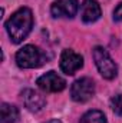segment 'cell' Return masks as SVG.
Masks as SVG:
<instances>
[{"mask_svg":"<svg viewBox=\"0 0 122 123\" xmlns=\"http://www.w3.org/2000/svg\"><path fill=\"white\" fill-rule=\"evenodd\" d=\"M6 30L12 40V43H22L32 31L33 27V13L29 7H22L16 10L10 19L6 22Z\"/></svg>","mask_w":122,"mask_h":123,"instance_id":"1","label":"cell"},{"mask_svg":"<svg viewBox=\"0 0 122 123\" xmlns=\"http://www.w3.org/2000/svg\"><path fill=\"white\" fill-rule=\"evenodd\" d=\"M47 60H49L47 55L42 49H39L33 44L23 46L16 53V63L22 69H37V67L43 66L45 63H47Z\"/></svg>","mask_w":122,"mask_h":123,"instance_id":"2","label":"cell"},{"mask_svg":"<svg viewBox=\"0 0 122 123\" xmlns=\"http://www.w3.org/2000/svg\"><path fill=\"white\" fill-rule=\"evenodd\" d=\"M92 56H93L95 64L98 67V72L101 73V76L103 79L112 80V79L116 77L118 67H116L115 62L112 60V57L109 56V53H108L106 49H103L102 46H96L92 50Z\"/></svg>","mask_w":122,"mask_h":123,"instance_id":"3","label":"cell"},{"mask_svg":"<svg viewBox=\"0 0 122 123\" xmlns=\"http://www.w3.org/2000/svg\"><path fill=\"white\" fill-rule=\"evenodd\" d=\"M95 94V83L91 77H81L72 83L70 97L78 103H85L91 100Z\"/></svg>","mask_w":122,"mask_h":123,"instance_id":"4","label":"cell"},{"mask_svg":"<svg viewBox=\"0 0 122 123\" xmlns=\"http://www.w3.org/2000/svg\"><path fill=\"white\" fill-rule=\"evenodd\" d=\"M59 66H61V70L65 74L72 76L79 69H82V66H83V57L79 53H76L75 50L66 49V50L62 52V55H61Z\"/></svg>","mask_w":122,"mask_h":123,"instance_id":"5","label":"cell"},{"mask_svg":"<svg viewBox=\"0 0 122 123\" xmlns=\"http://www.w3.org/2000/svg\"><path fill=\"white\" fill-rule=\"evenodd\" d=\"M36 85L39 86V89H42L43 92H49V93H56V92H62L66 87V82L65 79L61 77L56 72L50 70L45 74H42L37 80Z\"/></svg>","mask_w":122,"mask_h":123,"instance_id":"6","label":"cell"},{"mask_svg":"<svg viewBox=\"0 0 122 123\" xmlns=\"http://www.w3.org/2000/svg\"><path fill=\"white\" fill-rule=\"evenodd\" d=\"M78 10H79L78 0H56L50 6V13L55 19H58V17L72 19L76 16Z\"/></svg>","mask_w":122,"mask_h":123,"instance_id":"7","label":"cell"},{"mask_svg":"<svg viewBox=\"0 0 122 123\" xmlns=\"http://www.w3.org/2000/svg\"><path fill=\"white\" fill-rule=\"evenodd\" d=\"M20 96L25 107L32 113H37L46 106V99L42 96V93L36 92L33 89H25Z\"/></svg>","mask_w":122,"mask_h":123,"instance_id":"8","label":"cell"},{"mask_svg":"<svg viewBox=\"0 0 122 123\" xmlns=\"http://www.w3.org/2000/svg\"><path fill=\"white\" fill-rule=\"evenodd\" d=\"M101 14L102 10L96 0H83L81 10V17L83 23H95L96 20H99Z\"/></svg>","mask_w":122,"mask_h":123,"instance_id":"9","label":"cell"},{"mask_svg":"<svg viewBox=\"0 0 122 123\" xmlns=\"http://www.w3.org/2000/svg\"><path fill=\"white\" fill-rule=\"evenodd\" d=\"M1 123H16L19 120V110L16 106L9 103H1Z\"/></svg>","mask_w":122,"mask_h":123,"instance_id":"10","label":"cell"},{"mask_svg":"<svg viewBox=\"0 0 122 123\" xmlns=\"http://www.w3.org/2000/svg\"><path fill=\"white\" fill-rule=\"evenodd\" d=\"M79 123H108V120L101 110H89L82 116Z\"/></svg>","mask_w":122,"mask_h":123,"instance_id":"11","label":"cell"},{"mask_svg":"<svg viewBox=\"0 0 122 123\" xmlns=\"http://www.w3.org/2000/svg\"><path fill=\"white\" fill-rule=\"evenodd\" d=\"M111 107L118 116H122V93L114 96L111 99Z\"/></svg>","mask_w":122,"mask_h":123,"instance_id":"12","label":"cell"},{"mask_svg":"<svg viewBox=\"0 0 122 123\" xmlns=\"http://www.w3.org/2000/svg\"><path fill=\"white\" fill-rule=\"evenodd\" d=\"M114 20L122 22V1L115 7V10H114Z\"/></svg>","mask_w":122,"mask_h":123,"instance_id":"13","label":"cell"},{"mask_svg":"<svg viewBox=\"0 0 122 123\" xmlns=\"http://www.w3.org/2000/svg\"><path fill=\"white\" fill-rule=\"evenodd\" d=\"M46 123H62V122L58 120V119H53V120H49V122H46Z\"/></svg>","mask_w":122,"mask_h":123,"instance_id":"14","label":"cell"}]
</instances>
